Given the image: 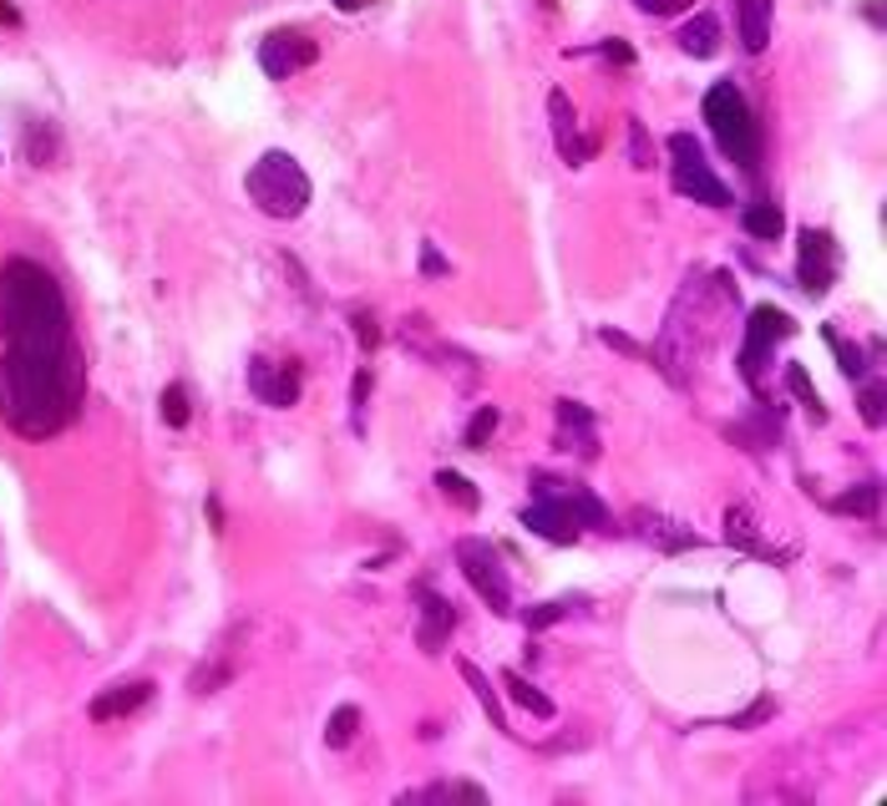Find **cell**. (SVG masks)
<instances>
[{
  "instance_id": "obj_1",
  "label": "cell",
  "mask_w": 887,
  "mask_h": 806,
  "mask_svg": "<svg viewBox=\"0 0 887 806\" xmlns=\"http://www.w3.org/2000/svg\"><path fill=\"white\" fill-rule=\"evenodd\" d=\"M86 396V365L72 345H6L0 355V422L25 442L66 432Z\"/></svg>"
},
{
  "instance_id": "obj_2",
  "label": "cell",
  "mask_w": 887,
  "mask_h": 806,
  "mask_svg": "<svg viewBox=\"0 0 887 806\" xmlns=\"http://www.w3.org/2000/svg\"><path fill=\"white\" fill-rule=\"evenodd\" d=\"M0 335L6 345H72V310L61 285L37 259L0 265Z\"/></svg>"
},
{
  "instance_id": "obj_3",
  "label": "cell",
  "mask_w": 887,
  "mask_h": 806,
  "mask_svg": "<svg viewBox=\"0 0 887 806\" xmlns=\"http://www.w3.org/2000/svg\"><path fill=\"white\" fill-rule=\"evenodd\" d=\"M705 122L710 133H715L720 153L731 157V163H741L745 173L761 168V127H755L751 117V102H745V92L735 82H715L705 92Z\"/></svg>"
},
{
  "instance_id": "obj_4",
  "label": "cell",
  "mask_w": 887,
  "mask_h": 806,
  "mask_svg": "<svg viewBox=\"0 0 887 806\" xmlns=\"http://www.w3.org/2000/svg\"><path fill=\"white\" fill-rule=\"evenodd\" d=\"M244 193L269 218H300L310 208V173L289 153H265L244 178Z\"/></svg>"
},
{
  "instance_id": "obj_5",
  "label": "cell",
  "mask_w": 887,
  "mask_h": 806,
  "mask_svg": "<svg viewBox=\"0 0 887 806\" xmlns=\"http://www.w3.org/2000/svg\"><path fill=\"white\" fill-rule=\"evenodd\" d=\"M670 178L674 188L690 198V204H705V208H731V188L710 173L705 153H700V143L690 133H674L670 137Z\"/></svg>"
},
{
  "instance_id": "obj_6",
  "label": "cell",
  "mask_w": 887,
  "mask_h": 806,
  "mask_svg": "<svg viewBox=\"0 0 887 806\" xmlns=\"http://www.w3.org/2000/svg\"><path fill=\"white\" fill-rule=\"evenodd\" d=\"M456 564H462L467 583L477 589V599L487 603L492 614H513V589H507L503 554H497L487 538H462L456 542Z\"/></svg>"
},
{
  "instance_id": "obj_7",
  "label": "cell",
  "mask_w": 887,
  "mask_h": 806,
  "mask_svg": "<svg viewBox=\"0 0 887 806\" xmlns=\"http://www.w3.org/2000/svg\"><path fill=\"white\" fill-rule=\"evenodd\" d=\"M792 335H796V320L786 310H776V304H755L751 310V320H745V345H741V375L751 391H761V365H766V355Z\"/></svg>"
},
{
  "instance_id": "obj_8",
  "label": "cell",
  "mask_w": 887,
  "mask_h": 806,
  "mask_svg": "<svg viewBox=\"0 0 887 806\" xmlns=\"http://www.w3.org/2000/svg\"><path fill=\"white\" fill-rule=\"evenodd\" d=\"M401 345L416 350V355H426V361H432L436 371H452L462 391H472V385H477V375H482V371H477V361H472L467 350L442 345V340L432 335V320H426V314H411L406 326H401Z\"/></svg>"
},
{
  "instance_id": "obj_9",
  "label": "cell",
  "mask_w": 887,
  "mask_h": 806,
  "mask_svg": "<svg viewBox=\"0 0 887 806\" xmlns=\"http://www.w3.org/2000/svg\"><path fill=\"white\" fill-rule=\"evenodd\" d=\"M314 61H320V41L305 37V31H269L259 41V72L269 82H289V76L314 66Z\"/></svg>"
},
{
  "instance_id": "obj_10",
  "label": "cell",
  "mask_w": 887,
  "mask_h": 806,
  "mask_svg": "<svg viewBox=\"0 0 887 806\" xmlns=\"http://www.w3.org/2000/svg\"><path fill=\"white\" fill-rule=\"evenodd\" d=\"M837 265H842L837 239H832L827 229H802V254H796V285H802L812 300H822V294L832 289V279H837Z\"/></svg>"
},
{
  "instance_id": "obj_11",
  "label": "cell",
  "mask_w": 887,
  "mask_h": 806,
  "mask_svg": "<svg viewBox=\"0 0 887 806\" xmlns=\"http://www.w3.org/2000/svg\"><path fill=\"white\" fill-rule=\"evenodd\" d=\"M249 391L265 406H300V391H305V371L300 361H269V355H254L249 361Z\"/></svg>"
},
{
  "instance_id": "obj_12",
  "label": "cell",
  "mask_w": 887,
  "mask_h": 806,
  "mask_svg": "<svg viewBox=\"0 0 887 806\" xmlns=\"http://www.w3.org/2000/svg\"><path fill=\"white\" fill-rule=\"evenodd\" d=\"M533 497H558V503L568 507L578 518V528H594V533H613V518L609 507L599 503V497L588 493V487H578V482H558V477H533Z\"/></svg>"
},
{
  "instance_id": "obj_13",
  "label": "cell",
  "mask_w": 887,
  "mask_h": 806,
  "mask_svg": "<svg viewBox=\"0 0 887 806\" xmlns=\"http://www.w3.org/2000/svg\"><path fill=\"white\" fill-rule=\"evenodd\" d=\"M558 452H578L584 462L599 457V426H594V411L584 401H558V436H553Z\"/></svg>"
},
{
  "instance_id": "obj_14",
  "label": "cell",
  "mask_w": 887,
  "mask_h": 806,
  "mask_svg": "<svg viewBox=\"0 0 887 806\" xmlns=\"http://www.w3.org/2000/svg\"><path fill=\"white\" fill-rule=\"evenodd\" d=\"M720 538L731 542V548H741V554L771 558V564H792V558H796V548H771V542L761 538V528H755V518L745 513V507H725V518H720Z\"/></svg>"
},
{
  "instance_id": "obj_15",
  "label": "cell",
  "mask_w": 887,
  "mask_h": 806,
  "mask_svg": "<svg viewBox=\"0 0 887 806\" xmlns=\"http://www.w3.org/2000/svg\"><path fill=\"white\" fill-rule=\"evenodd\" d=\"M416 603H421V624H416V639L426 654H442L446 634L456 629V609L452 599H442L436 589H426V583H416Z\"/></svg>"
},
{
  "instance_id": "obj_16",
  "label": "cell",
  "mask_w": 887,
  "mask_h": 806,
  "mask_svg": "<svg viewBox=\"0 0 887 806\" xmlns=\"http://www.w3.org/2000/svg\"><path fill=\"white\" fill-rule=\"evenodd\" d=\"M523 528H533L548 542H578V533H584L558 497H533V507H523Z\"/></svg>"
},
{
  "instance_id": "obj_17",
  "label": "cell",
  "mask_w": 887,
  "mask_h": 806,
  "mask_svg": "<svg viewBox=\"0 0 887 806\" xmlns=\"http://www.w3.org/2000/svg\"><path fill=\"white\" fill-rule=\"evenodd\" d=\"M153 680H117V685H107L102 695L92 700V721L96 725H107V721H122V715H133L143 711L147 700H153Z\"/></svg>"
},
{
  "instance_id": "obj_18",
  "label": "cell",
  "mask_w": 887,
  "mask_h": 806,
  "mask_svg": "<svg viewBox=\"0 0 887 806\" xmlns=\"http://www.w3.org/2000/svg\"><path fill=\"white\" fill-rule=\"evenodd\" d=\"M635 528H639V538L654 542L660 554H690V548H700V533H690L684 523L664 518V513H644V507H639V513H635Z\"/></svg>"
},
{
  "instance_id": "obj_19",
  "label": "cell",
  "mask_w": 887,
  "mask_h": 806,
  "mask_svg": "<svg viewBox=\"0 0 887 806\" xmlns=\"http://www.w3.org/2000/svg\"><path fill=\"white\" fill-rule=\"evenodd\" d=\"M401 806H487V792L472 782H432L421 792H401Z\"/></svg>"
},
{
  "instance_id": "obj_20",
  "label": "cell",
  "mask_w": 887,
  "mask_h": 806,
  "mask_svg": "<svg viewBox=\"0 0 887 806\" xmlns=\"http://www.w3.org/2000/svg\"><path fill=\"white\" fill-rule=\"evenodd\" d=\"M735 25H741V46L761 56L771 46V0H735Z\"/></svg>"
},
{
  "instance_id": "obj_21",
  "label": "cell",
  "mask_w": 887,
  "mask_h": 806,
  "mask_svg": "<svg viewBox=\"0 0 887 806\" xmlns=\"http://www.w3.org/2000/svg\"><path fill=\"white\" fill-rule=\"evenodd\" d=\"M674 41H680L684 56L705 61V56H715V51H720V21H715V16H695V21L680 25V37H674Z\"/></svg>"
},
{
  "instance_id": "obj_22",
  "label": "cell",
  "mask_w": 887,
  "mask_h": 806,
  "mask_svg": "<svg viewBox=\"0 0 887 806\" xmlns=\"http://www.w3.org/2000/svg\"><path fill=\"white\" fill-rule=\"evenodd\" d=\"M456 670H462V680H467V685H472V695L482 700V711L492 715V725H497V731H507V735H513V725H507V711H503V695H497V685H492V680H487V674H482L472 660H456Z\"/></svg>"
},
{
  "instance_id": "obj_23",
  "label": "cell",
  "mask_w": 887,
  "mask_h": 806,
  "mask_svg": "<svg viewBox=\"0 0 887 806\" xmlns=\"http://www.w3.org/2000/svg\"><path fill=\"white\" fill-rule=\"evenodd\" d=\"M741 229L751 234V239H761V244H776L781 234H786V214H781V204H745L741 208Z\"/></svg>"
},
{
  "instance_id": "obj_24",
  "label": "cell",
  "mask_w": 887,
  "mask_h": 806,
  "mask_svg": "<svg viewBox=\"0 0 887 806\" xmlns=\"http://www.w3.org/2000/svg\"><path fill=\"white\" fill-rule=\"evenodd\" d=\"M503 690H507V695H513V700H517V705H523V711H528V715H538V721H553V715H558V705H553V700L543 695L538 685H533L528 674L503 670Z\"/></svg>"
},
{
  "instance_id": "obj_25",
  "label": "cell",
  "mask_w": 887,
  "mask_h": 806,
  "mask_svg": "<svg viewBox=\"0 0 887 806\" xmlns=\"http://www.w3.org/2000/svg\"><path fill=\"white\" fill-rule=\"evenodd\" d=\"M877 503H883V482H863V487H852V493L832 497V513H842V518H877Z\"/></svg>"
},
{
  "instance_id": "obj_26",
  "label": "cell",
  "mask_w": 887,
  "mask_h": 806,
  "mask_svg": "<svg viewBox=\"0 0 887 806\" xmlns=\"http://www.w3.org/2000/svg\"><path fill=\"white\" fill-rule=\"evenodd\" d=\"M436 493H442L446 503H456V507H462V513H477V507H482V493H477V487H472L467 477H462V472H452V467H442V472H436Z\"/></svg>"
},
{
  "instance_id": "obj_27",
  "label": "cell",
  "mask_w": 887,
  "mask_h": 806,
  "mask_svg": "<svg viewBox=\"0 0 887 806\" xmlns=\"http://www.w3.org/2000/svg\"><path fill=\"white\" fill-rule=\"evenodd\" d=\"M584 603H588L584 593H568V599H548V603H533V609H528V629H548V624H558V619L578 614Z\"/></svg>"
},
{
  "instance_id": "obj_28",
  "label": "cell",
  "mask_w": 887,
  "mask_h": 806,
  "mask_svg": "<svg viewBox=\"0 0 887 806\" xmlns=\"http://www.w3.org/2000/svg\"><path fill=\"white\" fill-rule=\"evenodd\" d=\"M786 391H792V396L812 411V422H827V406H822V396H816V385H812V375H806V365H786Z\"/></svg>"
},
{
  "instance_id": "obj_29",
  "label": "cell",
  "mask_w": 887,
  "mask_h": 806,
  "mask_svg": "<svg viewBox=\"0 0 887 806\" xmlns=\"http://www.w3.org/2000/svg\"><path fill=\"white\" fill-rule=\"evenodd\" d=\"M355 731H360V711H355V705H340V711L324 721V746L345 751L350 741H355Z\"/></svg>"
},
{
  "instance_id": "obj_30",
  "label": "cell",
  "mask_w": 887,
  "mask_h": 806,
  "mask_svg": "<svg viewBox=\"0 0 887 806\" xmlns=\"http://www.w3.org/2000/svg\"><path fill=\"white\" fill-rule=\"evenodd\" d=\"M497 422H503V416H497V406H477V416L467 422V436H462V442H467V452H487V442L497 436Z\"/></svg>"
},
{
  "instance_id": "obj_31",
  "label": "cell",
  "mask_w": 887,
  "mask_h": 806,
  "mask_svg": "<svg viewBox=\"0 0 887 806\" xmlns=\"http://www.w3.org/2000/svg\"><path fill=\"white\" fill-rule=\"evenodd\" d=\"M822 340H827V345L832 350H837V361H842V375H847V381H857V375H863L867 371V361H863V345H847V340H842L837 335V330H822Z\"/></svg>"
},
{
  "instance_id": "obj_32",
  "label": "cell",
  "mask_w": 887,
  "mask_h": 806,
  "mask_svg": "<svg viewBox=\"0 0 887 806\" xmlns=\"http://www.w3.org/2000/svg\"><path fill=\"white\" fill-rule=\"evenodd\" d=\"M25 157H31V163H51V157H56L51 122H31V127H25Z\"/></svg>"
},
{
  "instance_id": "obj_33",
  "label": "cell",
  "mask_w": 887,
  "mask_h": 806,
  "mask_svg": "<svg viewBox=\"0 0 887 806\" xmlns=\"http://www.w3.org/2000/svg\"><path fill=\"white\" fill-rule=\"evenodd\" d=\"M771 715H776V700H771V695H755L751 705H745L741 715H731L725 725H731V731H755V725H766Z\"/></svg>"
},
{
  "instance_id": "obj_34",
  "label": "cell",
  "mask_w": 887,
  "mask_h": 806,
  "mask_svg": "<svg viewBox=\"0 0 887 806\" xmlns=\"http://www.w3.org/2000/svg\"><path fill=\"white\" fill-rule=\"evenodd\" d=\"M157 411H163V422H168V426H188V391L173 381L168 391L157 396Z\"/></svg>"
},
{
  "instance_id": "obj_35",
  "label": "cell",
  "mask_w": 887,
  "mask_h": 806,
  "mask_svg": "<svg viewBox=\"0 0 887 806\" xmlns=\"http://www.w3.org/2000/svg\"><path fill=\"white\" fill-rule=\"evenodd\" d=\"M365 401H371V371H355L350 381V426L365 432Z\"/></svg>"
},
{
  "instance_id": "obj_36",
  "label": "cell",
  "mask_w": 887,
  "mask_h": 806,
  "mask_svg": "<svg viewBox=\"0 0 887 806\" xmlns=\"http://www.w3.org/2000/svg\"><path fill=\"white\" fill-rule=\"evenodd\" d=\"M649 157H654V143H649L644 122L629 117V168H649Z\"/></svg>"
},
{
  "instance_id": "obj_37",
  "label": "cell",
  "mask_w": 887,
  "mask_h": 806,
  "mask_svg": "<svg viewBox=\"0 0 887 806\" xmlns=\"http://www.w3.org/2000/svg\"><path fill=\"white\" fill-rule=\"evenodd\" d=\"M548 122H553V137L568 133V127H578L574 117V102H568V92H548Z\"/></svg>"
},
{
  "instance_id": "obj_38",
  "label": "cell",
  "mask_w": 887,
  "mask_h": 806,
  "mask_svg": "<svg viewBox=\"0 0 887 806\" xmlns=\"http://www.w3.org/2000/svg\"><path fill=\"white\" fill-rule=\"evenodd\" d=\"M599 340L609 350H619V355H629V361H649V345H639V340H629L623 330H613V326H604L599 330Z\"/></svg>"
},
{
  "instance_id": "obj_39",
  "label": "cell",
  "mask_w": 887,
  "mask_h": 806,
  "mask_svg": "<svg viewBox=\"0 0 887 806\" xmlns=\"http://www.w3.org/2000/svg\"><path fill=\"white\" fill-rule=\"evenodd\" d=\"M857 411H863V422L877 432V426L887 422V416H883V385H877V381L863 385V396H857Z\"/></svg>"
},
{
  "instance_id": "obj_40",
  "label": "cell",
  "mask_w": 887,
  "mask_h": 806,
  "mask_svg": "<svg viewBox=\"0 0 887 806\" xmlns=\"http://www.w3.org/2000/svg\"><path fill=\"white\" fill-rule=\"evenodd\" d=\"M228 674H234V670H228V664H204V670H193V680H188V685H193V695H214V690L224 685Z\"/></svg>"
},
{
  "instance_id": "obj_41",
  "label": "cell",
  "mask_w": 887,
  "mask_h": 806,
  "mask_svg": "<svg viewBox=\"0 0 887 806\" xmlns=\"http://www.w3.org/2000/svg\"><path fill=\"white\" fill-rule=\"evenodd\" d=\"M350 326H355V340H360L365 350L381 345V326H375V314H371V310H355V314H350Z\"/></svg>"
},
{
  "instance_id": "obj_42",
  "label": "cell",
  "mask_w": 887,
  "mask_h": 806,
  "mask_svg": "<svg viewBox=\"0 0 887 806\" xmlns=\"http://www.w3.org/2000/svg\"><path fill=\"white\" fill-rule=\"evenodd\" d=\"M599 56H604V61H613V66H635V51H629V41H619V37L604 41Z\"/></svg>"
},
{
  "instance_id": "obj_43",
  "label": "cell",
  "mask_w": 887,
  "mask_h": 806,
  "mask_svg": "<svg viewBox=\"0 0 887 806\" xmlns=\"http://www.w3.org/2000/svg\"><path fill=\"white\" fill-rule=\"evenodd\" d=\"M421 275H426V279L446 275V259L436 254V244H421Z\"/></svg>"
},
{
  "instance_id": "obj_44",
  "label": "cell",
  "mask_w": 887,
  "mask_h": 806,
  "mask_svg": "<svg viewBox=\"0 0 887 806\" xmlns=\"http://www.w3.org/2000/svg\"><path fill=\"white\" fill-rule=\"evenodd\" d=\"M644 16H670V0H635Z\"/></svg>"
},
{
  "instance_id": "obj_45",
  "label": "cell",
  "mask_w": 887,
  "mask_h": 806,
  "mask_svg": "<svg viewBox=\"0 0 887 806\" xmlns=\"http://www.w3.org/2000/svg\"><path fill=\"white\" fill-rule=\"evenodd\" d=\"M0 25H21V11H16L11 0H0Z\"/></svg>"
},
{
  "instance_id": "obj_46",
  "label": "cell",
  "mask_w": 887,
  "mask_h": 806,
  "mask_svg": "<svg viewBox=\"0 0 887 806\" xmlns=\"http://www.w3.org/2000/svg\"><path fill=\"white\" fill-rule=\"evenodd\" d=\"M360 6H365V0H336V11H345V16H350V11H360Z\"/></svg>"
},
{
  "instance_id": "obj_47",
  "label": "cell",
  "mask_w": 887,
  "mask_h": 806,
  "mask_svg": "<svg viewBox=\"0 0 887 806\" xmlns=\"http://www.w3.org/2000/svg\"><path fill=\"white\" fill-rule=\"evenodd\" d=\"M684 6H690V0H670V16H674V11H684Z\"/></svg>"
}]
</instances>
